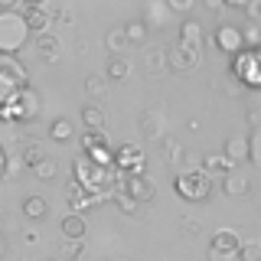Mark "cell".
<instances>
[{"instance_id": "cell-1", "label": "cell", "mask_w": 261, "mask_h": 261, "mask_svg": "<svg viewBox=\"0 0 261 261\" xmlns=\"http://www.w3.org/2000/svg\"><path fill=\"white\" fill-rule=\"evenodd\" d=\"M72 173H75V183L82 186V190H88V193H95V196H111L114 193V186L121 183V173L118 170H105V167H98V163H92L82 153V157L72 160Z\"/></svg>"}, {"instance_id": "cell-2", "label": "cell", "mask_w": 261, "mask_h": 261, "mask_svg": "<svg viewBox=\"0 0 261 261\" xmlns=\"http://www.w3.org/2000/svg\"><path fill=\"white\" fill-rule=\"evenodd\" d=\"M30 36L33 33L27 27V16L13 7H0V56H16Z\"/></svg>"}, {"instance_id": "cell-3", "label": "cell", "mask_w": 261, "mask_h": 261, "mask_svg": "<svg viewBox=\"0 0 261 261\" xmlns=\"http://www.w3.org/2000/svg\"><path fill=\"white\" fill-rule=\"evenodd\" d=\"M27 69L16 56H0V111L13 101L20 92H27Z\"/></svg>"}, {"instance_id": "cell-4", "label": "cell", "mask_w": 261, "mask_h": 261, "mask_svg": "<svg viewBox=\"0 0 261 261\" xmlns=\"http://www.w3.org/2000/svg\"><path fill=\"white\" fill-rule=\"evenodd\" d=\"M173 190L179 199L186 202H206L212 190H216V179L209 173H202V170H183V173H176L173 179Z\"/></svg>"}, {"instance_id": "cell-5", "label": "cell", "mask_w": 261, "mask_h": 261, "mask_svg": "<svg viewBox=\"0 0 261 261\" xmlns=\"http://www.w3.org/2000/svg\"><path fill=\"white\" fill-rule=\"evenodd\" d=\"M232 75L245 88H261V49H245L232 59Z\"/></svg>"}, {"instance_id": "cell-6", "label": "cell", "mask_w": 261, "mask_h": 261, "mask_svg": "<svg viewBox=\"0 0 261 261\" xmlns=\"http://www.w3.org/2000/svg\"><path fill=\"white\" fill-rule=\"evenodd\" d=\"M36 114H39V95L33 92V88H27V92H20L4 111H0V121H13V124H23V121H33Z\"/></svg>"}, {"instance_id": "cell-7", "label": "cell", "mask_w": 261, "mask_h": 261, "mask_svg": "<svg viewBox=\"0 0 261 261\" xmlns=\"http://www.w3.org/2000/svg\"><path fill=\"white\" fill-rule=\"evenodd\" d=\"M167 62H170V72H193V69H199V62H202V46L176 39V43L167 49Z\"/></svg>"}, {"instance_id": "cell-8", "label": "cell", "mask_w": 261, "mask_h": 261, "mask_svg": "<svg viewBox=\"0 0 261 261\" xmlns=\"http://www.w3.org/2000/svg\"><path fill=\"white\" fill-rule=\"evenodd\" d=\"M212 46L235 59L239 53H245V30L235 27V23H219L216 33H212Z\"/></svg>"}, {"instance_id": "cell-9", "label": "cell", "mask_w": 261, "mask_h": 261, "mask_svg": "<svg viewBox=\"0 0 261 261\" xmlns=\"http://www.w3.org/2000/svg\"><path fill=\"white\" fill-rule=\"evenodd\" d=\"M144 167H147V160L137 144H121L114 150V170L121 176H144Z\"/></svg>"}, {"instance_id": "cell-10", "label": "cell", "mask_w": 261, "mask_h": 261, "mask_svg": "<svg viewBox=\"0 0 261 261\" xmlns=\"http://www.w3.org/2000/svg\"><path fill=\"white\" fill-rule=\"evenodd\" d=\"M242 251V239L232 228H219L209 242V261H235Z\"/></svg>"}, {"instance_id": "cell-11", "label": "cell", "mask_w": 261, "mask_h": 261, "mask_svg": "<svg viewBox=\"0 0 261 261\" xmlns=\"http://www.w3.org/2000/svg\"><path fill=\"white\" fill-rule=\"evenodd\" d=\"M118 186L137 202V206H147V202H153V196H157V186L147 179V173H144V176H121Z\"/></svg>"}, {"instance_id": "cell-12", "label": "cell", "mask_w": 261, "mask_h": 261, "mask_svg": "<svg viewBox=\"0 0 261 261\" xmlns=\"http://www.w3.org/2000/svg\"><path fill=\"white\" fill-rule=\"evenodd\" d=\"M222 157L232 163V167H239V163L251 160V144H248V137H245V134L228 137V141L222 144Z\"/></svg>"}, {"instance_id": "cell-13", "label": "cell", "mask_w": 261, "mask_h": 261, "mask_svg": "<svg viewBox=\"0 0 261 261\" xmlns=\"http://www.w3.org/2000/svg\"><path fill=\"white\" fill-rule=\"evenodd\" d=\"M141 134L144 137H150V141H160L163 137V130H167V118H163V111H157V108H147V111H141Z\"/></svg>"}, {"instance_id": "cell-14", "label": "cell", "mask_w": 261, "mask_h": 261, "mask_svg": "<svg viewBox=\"0 0 261 261\" xmlns=\"http://www.w3.org/2000/svg\"><path fill=\"white\" fill-rule=\"evenodd\" d=\"M98 202H101V196H95V193L82 190L79 183H72V186H69V206L75 209L79 216H82V212H92V209L98 206Z\"/></svg>"}, {"instance_id": "cell-15", "label": "cell", "mask_w": 261, "mask_h": 261, "mask_svg": "<svg viewBox=\"0 0 261 261\" xmlns=\"http://www.w3.org/2000/svg\"><path fill=\"white\" fill-rule=\"evenodd\" d=\"M202 173H209L212 179H216V176H228V173H232V170H239V167H232V163H228L225 157H222V153H202Z\"/></svg>"}, {"instance_id": "cell-16", "label": "cell", "mask_w": 261, "mask_h": 261, "mask_svg": "<svg viewBox=\"0 0 261 261\" xmlns=\"http://www.w3.org/2000/svg\"><path fill=\"white\" fill-rule=\"evenodd\" d=\"M33 46H36L39 62H56V59H59V53H62V43L56 36H49V33L36 36V39H33Z\"/></svg>"}, {"instance_id": "cell-17", "label": "cell", "mask_w": 261, "mask_h": 261, "mask_svg": "<svg viewBox=\"0 0 261 261\" xmlns=\"http://www.w3.org/2000/svg\"><path fill=\"white\" fill-rule=\"evenodd\" d=\"M170 16H173V13H170V7L163 4V0H150V4H144V16H141V20L147 23V27H157L160 30Z\"/></svg>"}, {"instance_id": "cell-18", "label": "cell", "mask_w": 261, "mask_h": 261, "mask_svg": "<svg viewBox=\"0 0 261 261\" xmlns=\"http://www.w3.org/2000/svg\"><path fill=\"white\" fill-rule=\"evenodd\" d=\"M59 228H62L65 239H72V242H85V232H88V228H85V219H82L79 212H69V216L59 222Z\"/></svg>"}, {"instance_id": "cell-19", "label": "cell", "mask_w": 261, "mask_h": 261, "mask_svg": "<svg viewBox=\"0 0 261 261\" xmlns=\"http://www.w3.org/2000/svg\"><path fill=\"white\" fill-rule=\"evenodd\" d=\"M105 49H108L111 56H124V53H127L130 43H127V33H124V27H111L108 33H105Z\"/></svg>"}, {"instance_id": "cell-20", "label": "cell", "mask_w": 261, "mask_h": 261, "mask_svg": "<svg viewBox=\"0 0 261 261\" xmlns=\"http://www.w3.org/2000/svg\"><path fill=\"white\" fill-rule=\"evenodd\" d=\"M248 190H251V186H248V176L239 173V170H232V173L222 179V193H225V196H232V199H235V196H245Z\"/></svg>"}, {"instance_id": "cell-21", "label": "cell", "mask_w": 261, "mask_h": 261, "mask_svg": "<svg viewBox=\"0 0 261 261\" xmlns=\"http://www.w3.org/2000/svg\"><path fill=\"white\" fill-rule=\"evenodd\" d=\"M144 69H147V75H160V72H167L170 69L167 49H150V53L144 56Z\"/></svg>"}, {"instance_id": "cell-22", "label": "cell", "mask_w": 261, "mask_h": 261, "mask_svg": "<svg viewBox=\"0 0 261 261\" xmlns=\"http://www.w3.org/2000/svg\"><path fill=\"white\" fill-rule=\"evenodd\" d=\"M124 33H127V43L130 46H147V39H150V27H147L144 20L124 23Z\"/></svg>"}, {"instance_id": "cell-23", "label": "cell", "mask_w": 261, "mask_h": 261, "mask_svg": "<svg viewBox=\"0 0 261 261\" xmlns=\"http://www.w3.org/2000/svg\"><path fill=\"white\" fill-rule=\"evenodd\" d=\"M105 75L114 79V82H127L130 79V62L124 59V56H111L108 65H105Z\"/></svg>"}, {"instance_id": "cell-24", "label": "cell", "mask_w": 261, "mask_h": 261, "mask_svg": "<svg viewBox=\"0 0 261 261\" xmlns=\"http://www.w3.org/2000/svg\"><path fill=\"white\" fill-rule=\"evenodd\" d=\"M82 124L88 130H105V111L98 108V105H85V108H82Z\"/></svg>"}, {"instance_id": "cell-25", "label": "cell", "mask_w": 261, "mask_h": 261, "mask_svg": "<svg viewBox=\"0 0 261 261\" xmlns=\"http://www.w3.org/2000/svg\"><path fill=\"white\" fill-rule=\"evenodd\" d=\"M72 134H75V127H72L69 118H56L53 124H49V137H53V141H59V144L72 141Z\"/></svg>"}, {"instance_id": "cell-26", "label": "cell", "mask_w": 261, "mask_h": 261, "mask_svg": "<svg viewBox=\"0 0 261 261\" xmlns=\"http://www.w3.org/2000/svg\"><path fill=\"white\" fill-rule=\"evenodd\" d=\"M27 167H39V163L46 160V150H43V144L39 141H27L23 144V157H20Z\"/></svg>"}, {"instance_id": "cell-27", "label": "cell", "mask_w": 261, "mask_h": 261, "mask_svg": "<svg viewBox=\"0 0 261 261\" xmlns=\"http://www.w3.org/2000/svg\"><path fill=\"white\" fill-rule=\"evenodd\" d=\"M111 199H114V206H118L121 212H124V216H141V206H137V202L130 199V196H127L124 190H121V186H114Z\"/></svg>"}, {"instance_id": "cell-28", "label": "cell", "mask_w": 261, "mask_h": 261, "mask_svg": "<svg viewBox=\"0 0 261 261\" xmlns=\"http://www.w3.org/2000/svg\"><path fill=\"white\" fill-rule=\"evenodd\" d=\"M179 39H183V43H196V46H202V43H206V36H202V23L186 20L183 27H179Z\"/></svg>"}, {"instance_id": "cell-29", "label": "cell", "mask_w": 261, "mask_h": 261, "mask_svg": "<svg viewBox=\"0 0 261 261\" xmlns=\"http://www.w3.org/2000/svg\"><path fill=\"white\" fill-rule=\"evenodd\" d=\"M46 199L43 196H27V199H23V216L27 219H43L46 216Z\"/></svg>"}, {"instance_id": "cell-30", "label": "cell", "mask_w": 261, "mask_h": 261, "mask_svg": "<svg viewBox=\"0 0 261 261\" xmlns=\"http://www.w3.org/2000/svg\"><path fill=\"white\" fill-rule=\"evenodd\" d=\"M82 251H85V242H72V239H65V242H62V248H59V261H79V258H82Z\"/></svg>"}, {"instance_id": "cell-31", "label": "cell", "mask_w": 261, "mask_h": 261, "mask_svg": "<svg viewBox=\"0 0 261 261\" xmlns=\"http://www.w3.org/2000/svg\"><path fill=\"white\" fill-rule=\"evenodd\" d=\"M85 92H88V98H95V101H98V98L108 95V82H105L101 75H88L85 79Z\"/></svg>"}, {"instance_id": "cell-32", "label": "cell", "mask_w": 261, "mask_h": 261, "mask_svg": "<svg viewBox=\"0 0 261 261\" xmlns=\"http://www.w3.org/2000/svg\"><path fill=\"white\" fill-rule=\"evenodd\" d=\"M108 144V134L105 130H88L85 137H82V150H95V147Z\"/></svg>"}, {"instance_id": "cell-33", "label": "cell", "mask_w": 261, "mask_h": 261, "mask_svg": "<svg viewBox=\"0 0 261 261\" xmlns=\"http://www.w3.org/2000/svg\"><path fill=\"white\" fill-rule=\"evenodd\" d=\"M239 261H261V242H242Z\"/></svg>"}, {"instance_id": "cell-34", "label": "cell", "mask_w": 261, "mask_h": 261, "mask_svg": "<svg viewBox=\"0 0 261 261\" xmlns=\"http://www.w3.org/2000/svg\"><path fill=\"white\" fill-rule=\"evenodd\" d=\"M248 144H251V163H255V167H261V124L248 134Z\"/></svg>"}, {"instance_id": "cell-35", "label": "cell", "mask_w": 261, "mask_h": 261, "mask_svg": "<svg viewBox=\"0 0 261 261\" xmlns=\"http://www.w3.org/2000/svg\"><path fill=\"white\" fill-rule=\"evenodd\" d=\"M33 173H36L39 179H53L56 173H59V170H56V160H43V163H39V167H33Z\"/></svg>"}, {"instance_id": "cell-36", "label": "cell", "mask_w": 261, "mask_h": 261, "mask_svg": "<svg viewBox=\"0 0 261 261\" xmlns=\"http://www.w3.org/2000/svg\"><path fill=\"white\" fill-rule=\"evenodd\" d=\"M245 13L251 23H261V0H245Z\"/></svg>"}, {"instance_id": "cell-37", "label": "cell", "mask_w": 261, "mask_h": 261, "mask_svg": "<svg viewBox=\"0 0 261 261\" xmlns=\"http://www.w3.org/2000/svg\"><path fill=\"white\" fill-rule=\"evenodd\" d=\"M163 147H167V163H179V157H183V147H179L176 141H167Z\"/></svg>"}, {"instance_id": "cell-38", "label": "cell", "mask_w": 261, "mask_h": 261, "mask_svg": "<svg viewBox=\"0 0 261 261\" xmlns=\"http://www.w3.org/2000/svg\"><path fill=\"white\" fill-rule=\"evenodd\" d=\"M170 13H190L193 10V0H167Z\"/></svg>"}, {"instance_id": "cell-39", "label": "cell", "mask_w": 261, "mask_h": 261, "mask_svg": "<svg viewBox=\"0 0 261 261\" xmlns=\"http://www.w3.org/2000/svg\"><path fill=\"white\" fill-rule=\"evenodd\" d=\"M179 228H183V232L190 235V239H193V235H199V232H202V225L196 222V219H183V222H179Z\"/></svg>"}, {"instance_id": "cell-40", "label": "cell", "mask_w": 261, "mask_h": 261, "mask_svg": "<svg viewBox=\"0 0 261 261\" xmlns=\"http://www.w3.org/2000/svg\"><path fill=\"white\" fill-rule=\"evenodd\" d=\"M206 7H209V10H212V13H219V10H225V7H228V4H222V0H206Z\"/></svg>"}, {"instance_id": "cell-41", "label": "cell", "mask_w": 261, "mask_h": 261, "mask_svg": "<svg viewBox=\"0 0 261 261\" xmlns=\"http://www.w3.org/2000/svg\"><path fill=\"white\" fill-rule=\"evenodd\" d=\"M4 251H7V242H4V235H0V258H4Z\"/></svg>"}, {"instance_id": "cell-42", "label": "cell", "mask_w": 261, "mask_h": 261, "mask_svg": "<svg viewBox=\"0 0 261 261\" xmlns=\"http://www.w3.org/2000/svg\"><path fill=\"white\" fill-rule=\"evenodd\" d=\"M0 173H4V150H0Z\"/></svg>"}, {"instance_id": "cell-43", "label": "cell", "mask_w": 261, "mask_h": 261, "mask_svg": "<svg viewBox=\"0 0 261 261\" xmlns=\"http://www.w3.org/2000/svg\"><path fill=\"white\" fill-rule=\"evenodd\" d=\"M111 261H124V258H111Z\"/></svg>"}]
</instances>
